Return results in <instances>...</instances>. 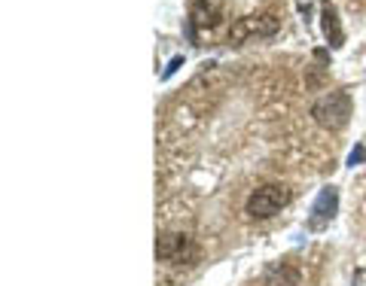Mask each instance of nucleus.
<instances>
[{"instance_id":"obj_5","label":"nucleus","mask_w":366,"mask_h":286,"mask_svg":"<svg viewBox=\"0 0 366 286\" xmlns=\"http://www.w3.org/2000/svg\"><path fill=\"white\" fill-rule=\"evenodd\" d=\"M278 30V19L274 15H247V19H241L238 25L229 30V43H241L247 40V37H269Z\"/></svg>"},{"instance_id":"obj_3","label":"nucleus","mask_w":366,"mask_h":286,"mask_svg":"<svg viewBox=\"0 0 366 286\" xmlns=\"http://www.w3.org/2000/svg\"><path fill=\"white\" fill-rule=\"evenodd\" d=\"M195 244L189 235H180V231H162L156 238V259L168 262V265H186V262L195 259Z\"/></svg>"},{"instance_id":"obj_9","label":"nucleus","mask_w":366,"mask_h":286,"mask_svg":"<svg viewBox=\"0 0 366 286\" xmlns=\"http://www.w3.org/2000/svg\"><path fill=\"white\" fill-rule=\"evenodd\" d=\"M177 67H180V58H174V61H171V64H168V71H165V76H171L174 71H177Z\"/></svg>"},{"instance_id":"obj_4","label":"nucleus","mask_w":366,"mask_h":286,"mask_svg":"<svg viewBox=\"0 0 366 286\" xmlns=\"http://www.w3.org/2000/svg\"><path fill=\"white\" fill-rule=\"evenodd\" d=\"M336 211H339V189H336V186H324V189H320V195L315 198V204H311L308 220H305L308 231L326 229L336 220Z\"/></svg>"},{"instance_id":"obj_2","label":"nucleus","mask_w":366,"mask_h":286,"mask_svg":"<svg viewBox=\"0 0 366 286\" xmlns=\"http://www.w3.org/2000/svg\"><path fill=\"white\" fill-rule=\"evenodd\" d=\"M287 204H290V189L284 183H265V186H259L247 195L244 211H247L250 220H272V216L281 213Z\"/></svg>"},{"instance_id":"obj_8","label":"nucleus","mask_w":366,"mask_h":286,"mask_svg":"<svg viewBox=\"0 0 366 286\" xmlns=\"http://www.w3.org/2000/svg\"><path fill=\"white\" fill-rule=\"evenodd\" d=\"M357 161H366V146H357V150L348 156V165H351V168H354Z\"/></svg>"},{"instance_id":"obj_6","label":"nucleus","mask_w":366,"mask_h":286,"mask_svg":"<svg viewBox=\"0 0 366 286\" xmlns=\"http://www.w3.org/2000/svg\"><path fill=\"white\" fill-rule=\"evenodd\" d=\"M320 15H324V37L330 40L333 49H339V46L345 43V30H342V25H339V12H336L333 3H324Z\"/></svg>"},{"instance_id":"obj_7","label":"nucleus","mask_w":366,"mask_h":286,"mask_svg":"<svg viewBox=\"0 0 366 286\" xmlns=\"http://www.w3.org/2000/svg\"><path fill=\"white\" fill-rule=\"evenodd\" d=\"M189 19H193L195 28H214L220 25V10L208 0H195L193 6H189Z\"/></svg>"},{"instance_id":"obj_1","label":"nucleus","mask_w":366,"mask_h":286,"mask_svg":"<svg viewBox=\"0 0 366 286\" xmlns=\"http://www.w3.org/2000/svg\"><path fill=\"white\" fill-rule=\"evenodd\" d=\"M351 95L348 91H330V95H324V98H317L315 100V107H311V116H315V122L320 128H326V131H342L348 125V119H351Z\"/></svg>"}]
</instances>
